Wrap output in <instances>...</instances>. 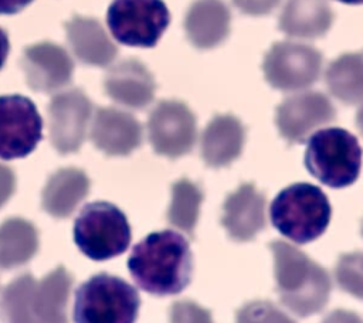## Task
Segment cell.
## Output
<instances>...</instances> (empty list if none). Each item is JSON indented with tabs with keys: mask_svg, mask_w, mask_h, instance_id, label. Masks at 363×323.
I'll return each mask as SVG.
<instances>
[{
	"mask_svg": "<svg viewBox=\"0 0 363 323\" xmlns=\"http://www.w3.org/2000/svg\"><path fill=\"white\" fill-rule=\"evenodd\" d=\"M128 268L143 290L156 296L176 295L191 280L193 254L182 234L156 231L133 246Z\"/></svg>",
	"mask_w": 363,
	"mask_h": 323,
	"instance_id": "obj_1",
	"label": "cell"
},
{
	"mask_svg": "<svg viewBox=\"0 0 363 323\" xmlns=\"http://www.w3.org/2000/svg\"><path fill=\"white\" fill-rule=\"evenodd\" d=\"M269 249L281 303L299 317L323 310L332 290L328 271L285 241L269 242Z\"/></svg>",
	"mask_w": 363,
	"mask_h": 323,
	"instance_id": "obj_2",
	"label": "cell"
},
{
	"mask_svg": "<svg viewBox=\"0 0 363 323\" xmlns=\"http://www.w3.org/2000/svg\"><path fill=\"white\" fill-rule=\"evenodd\" d=\"M332 207L326 194L309 183H295L281 190L272 200V225L295 244L319 238L330 222Z\"/></svg>",
	"mask_w": 363,
	"mask_h": 323,
	"instance_id": "obj_3",
	"label": "cell"
},
{
	"mask_svg": "<svg viewBox=\"0 0 363 323\" xmlns=\"http://www.w3.org/2000/svg\"><path fill=\"white\" fill-rule=\"evenodd\" d=\"M305 167L315 178L332 188L347 187L360 174L362 147L346 129H320L308 140Z\"/></svg>",
	"mask_w": 363,
	"mask_h": 323,
	"instance_id": "obj_4",
	"label": "cell"
},
{
	"mask_svg": "<svg viewBox=\"0 0 363 323\" xmlns=\"http://www.w3.org/2000/svg\"><path fill=\"white\" fill-rule=\"evenodd\" d=\"M140 299L138 290L122 278L98 273L75 292V323H135Z\"/></svg>",
	"mask_w": 363,
	"mask_h": 323,
	"instance_id": "obj_5",
	"label": "cell"
},
{
	"mask_svg": "<svg viewBox=\"0 0 363 323\" xmlns=\"http://www.w3.org/2000/svg\"><path fill=\"white\" fill-rule=\"evenodd\" d=\"M74 241L88 258L106 261L128 249L130 225L116 205L106 201L89 203L75 218Z\"/></svg>",
	"mask_w": 363,
	"mask_h": 323,
	"instance_id": "obj_6",
	"label": "cell"
},
{
	"mask_svg": "<svg viewBox=\"0 0 363 323\" xmlns=\"http://www.w3.org/2000/svg\"><path fill=\"white\" fill-rule=\"evenodd\" d=\"M106 21L121 44L147 48L160 40L170 14L163 0H113Z\"/></svg>",
	"mask_w": 363,
	"mask_h": 323,
	"instance_id": "obj_7",
	"label": "cell"
},
{
	"mask_svg": "<svg viewBox=\"0 0 363 323\" xmlns=\"http://www.w3.org/2000/svg\"><path fill=\"white\" fill-rule=\"evenodd\" d=\"M322 54L299 42H277L265 54L262 71L268 84L279 91L311 86L320 74Z\"/></svg>",
	"mask_w": 363,
	"mask_h": 323,
	"instance_id": "obj_8",
	"label": "cell"
},
{
	"mask_svg": "<svg viewBox=\"0 0 363 323\" xmlns=\"http://www.w3.org/2000/svg\"><path fill=\"white\" fill-rule=\"evenodd\" d=\"M43 136V120L35 105L23 95L0 96V159L30 154Z\"/></svg>",
	"mask_w": 363,
	"mask_h": 323,
	"instance_id": "obj_9",
	"label": "cell"
},
{
	"mask_svg": "<svg viewBox=\"0 0 363 323\" xmlns=\"http://www.w3.org/2000/svg\"><path fill=\"white\" fill-rule=\"evenodd\" d=\"M147 133L156 153L176 159L189 153L196 143V118L183 102L162 101L149 115Z\"/></svg>",
	"mask_w": 363,
	"mask_h": 323,
	"instance_id": "obj_10",
	"label": "cell"
},
{
	"mask_svg": "<svg viewBox=\"0 0 363 323\" xmlns=\"http://www.w3.org/2000/svg\"><path fill=\"white\" fill-rule=\"evenodd\" d=\"M91 115L92 103L78 88L62 91L51 99L48 105L50 139L58 153L67 154L79 150Z\"/></svg>",
	"mask_w": 363,
	"mask_h": 323,
	"instance_id": "obj_11",
	"label": "cell"
},
{
	"mask_svg": "<svg viewBox=\"0 0 363 323\" xmlns=\"http://www.w3.org/2000/svg\"><path fill=\"white\" fill-rule=\"evenodd\" d=\"M336 109L320 92L289 96L277 108L275 123L279 135L289 143H303L318 128L335 120Z\"/></svg>",
	"mask_w": 363,
	"mask_h": 323,
	"instance_id": "obj_12",
	"label": "cell"
},
{
	"mask_svg": "<svg viewBox=\"0 0 363 323\" xmlns=\"http://www.w3.org/2000/svg\"><path fill=\"white\" fill-rule=\"evenodd\" d=\"M21 68L31 89L54 92L71 82L74 62L62 47L54 42H38L24 48Z\"/></svg>",
	"mask_w": 363,
	"mask_h": 323,
	"instance_id": "obj_13",
	"label": "cell"
},
{
	"mask_svg": "<svg viewBox=\"0 0 363 323\" xmlns=\"http://www.w3.org/2000/svg\"><path fill=\"white\" fill-rule=\"evenodd\" d=\"M265 196L252 183H242L223 204L221 224L230 238L247 242L265 227Z\"/></svg>",
	"mask_w": 363,
	"mask_h": 323,
	"instance_id": "obj_14",
	"label": "cell"
},
{
	"mask_svg": "<svg viewBox=\"0 0 363 323\" xmlns=\"http://www.w3.org/2000/svg\"><path fill=\"white\" fill-rule=\"evenodd\" d=\"M94 144L109 156H126L139 147L142 126L138 119L115 108H99L91 125Z\"/></svg>",
	"mask_w": 363,
	"mask_h": 323,
	"instance_id": "obj_15",
	"label": "cell"
},
{
	"mask_svg": "<svg viewBox=\"0 0 363 323\" xmlns=\"http://www.w3.org/2000/svg\"><path fill=\"white\" fill-rule=\"evenodd\" d=\"M104 88L115 102L140 109L152 102L156 85L143 64L136 60H125L106 72Z\"/></svg>",
	"mask_w": 363,
	"mask_h": 323,
	"instance_id": "obj_16",
	"label": "cell"
},
{
	"mask_svg": "<svg viewBox=\"0 0 363 323\" xmlns=\"http://www.w3.org/2000/svg\"><path fill=\"white\" fill-rule=\"evenodd\" d=\"M231 14L221 0H196L187 10L184 28L190 42L197 48H213L230 33Z\"/></svg>",
	"mask_w": 363,
	"mask_h": 323,
	"instance_id": "obj_17",
	"label": "cell"
},
{
	"mask_svg": "<svg viewBox=\"0 0 363 323\" xmlns=\"http://www.w3.org/2000/svg\"><path fill=\"white\" fill-rule=\"evenodd\" d=\"M245 129L233 115H217L206 126L201 136V156L210 167H224L242 152Z\"/></svg>",
	"mask_w": 363,
	"mask_h": 323,
	"instance_id": "obj_18",
	"label": "cell"
},
{
	"mask_svg": "<svg viewBox=\"0 0 363 323\" xmlns=\"http://www.w3.org/2000/svg\"><path fill=\"white\" fill-rule=\"evenodd\" d=\"M65 31L74 54L84 64L106 67L115 60L116 45L98 20L74 16L65 23Z\"/></svg>",
	"mask_w": 363,
	"mask_h": 323,
	"instance_id": "obj_19",
	"label": "cell"
},
{
	"mask_svg": "<svg viewBox=\"0 0 363 323\" xmlns=\"http://www.w3.org/2000/svg\"><path fill=\"white\" fill-rule=\"evenodd\" d=\"M89 187V178L82 170L60 169L47 180L41 194V205L50 215L67 218L88 196Z\"/></svg>",
	"mask_w": 363,
	"mask_h": 323,
	"instance_id": "obj_20",
	"label": "cell"
},
{
	"mask_svg": "<svg viewBox=\"0 0 363 323\" xmlns=\"http://www.w3.org/2000/svg\"><path fill=\"white\" fill-rule=\"evenodd\" d=\"M333 18L328 0H286L278 24L289 37L319 38L332 27Z\"/></svg>",
	"mask_w": 363,
	"mask_h": 323,
	"instance_id": "obj_21",
	"label": "cell"
},
{
	"mask_svg": "<svg viewBox=\"0 0 363 323\" xmlns=\"http://www.w3.org/2000/svg\"><path fill=\"white\" fill-rule=\"evenodd\" d=\"M72 276L58 266L35 285L33 298V314L35 323H68L67 305L71 292Z\"/></svg>",
	"mask_w": 363,
	"mask_h": 323,
	"instance_id": "obj_22",
	"label": "cell"
},
{
	"mask_svg": "<svg viewBox=\"0 0 363 323\" xmlns=\"http://www.w3.org/2000/svg\"><path fill=\"white\" fill-rule=\"evenodd\" d=\"M38 251V232L24 218H9L0 224V269L27 264Z\"/></svg>",
	"mask_w": 363,
	"mask_h": 323,
	"instance_id": "obj_23",
	"label": "cell"
},
{
	"mask_svg": "<svg viewBox=\"0 0 363 323\" xmlns=\"http://www.w3.org/2000/svg\"><path fill=\"white\" fill-rule=\"evenodd\" d=\"M330 94L345 105L363 101V55L347 52L333 60L325 74Z\"/></svg>",
	"mask_w": 363,
	"mask_h": 323,
	"instance_id": "obj_24",
	"label": "cell"
},
{
	"mask_svg": "<svg viewBox=\"0 0 363 323\" xmlns=\"http://www.w3.org/2000/svg\"><path fill=\"white\" fill-rule=\"evenodd\" d=\"M203 203V190L189 178H180L172 186V201L167 211L169 222L193 235L200 207Z\"/></svg>",
	"mask_w": 363,
	"mask_h": 323,
	"instance_id": "obj_25",
	"label": "cell"
},
{
	"mask_svg": "<svg viewBox=\"0 0 363 323\" xmlns=\"http://www.w3.org/2000/svg\"><path fill=\"white\" fill-rule=\"evenodd\" d=\"M37 280L31 273L13 279L1 293V317L4 323H35L33 298Z\"/></svg>",
	"mask_w": 363,
	"mask_h": 323,
	"instance_id": "obj_26",
	"label": "cell"
},
{
	"mask_svg": "<svg viewBox=\"0 0 363 323\" xmlns=\"http://www.w3.org/2000/svg\"><path fill=\"white\" fill-rule=\"evenodd\" d=\"M335 279L343 292L363 300V252L339 256L335 265Z\"/></svg>",
	"mask_w": 363,
	"mask_h": 323,
	"instance_id": "obj_27",
	"label": "cell"
},
{
	"mask_svg": "<svg viewBox=\"0 0 363 323\" xmlns=\"http://www.w3.org/2000/svg\"><path fill=\"white\" fill-rule=\"evenodd\" d=\"M235 323H295L286 313L268 300H252L241 306Z\"/></svg>",
	"mask_w": 363,
	"mask_h": 323,
	"instance_id": "obj_28",
	"label": "cell"
},
{
	"mask_svg": "<svg viewBox=\"0 0 363 323\" xmlns=\"http://www.w3.org/2000/svg\"><path fill=\"white\" fill-rule=\"evenodd\" d=\"M170 323H213L207 309L191 300L174 302L170 307Z\"/></svg>",
	"mask_w": 363,
	"mask_h": 323,
	"instance_id": "obj_29",
	"label": "cell"
},
{
	"mask_svg": "<svg viewBox=\"0 0 363 323\" xmlns=\"http://www.w3.org/2000/svg\"><path fill=\"white\" fill-rule=\"evenodd\" d=\"M235 7L250 16H265L271 13L281 0H233Z\"/></svg>",
	"mask_w": 363,
	"mask_h": 323,
	"instance_id": "obj_30",
	"label": "cell"
},
{
	"mask_svg": "<svg viewBox=\"0 0 363 323\" xmlns=\"http://www.w3.org/2000/svg\"><path fill=\"white\" fill-rule=\"evenodd\" d=\"M16 190V176L9 166L0 163V208L9 201Z\"/></svg>",
	"mask_w": 363,
	"mask_h": 323,
	"instance_id": "obj_31",
	"label": "cell"
},
{
	"mask_svg": "<svg viewBox=\"0 0 363 323\" xmlns=\"http://www.w3.org/2000/svg\"><path fill=\"white\" fill-rule=\"evenodd\" d=\"M322 323H363L360 316L356 314L354 312L350 310H343V309H336L330 312Z\"/></svg>",
	"mask_w": 363,
	"mask_h": 323,
	"instance_id": "obj_32",
	"label": "cell"
},
{
	"mask_svg": "<svg viewBox=\"0 0 363 323\" xmlns=\"http://www.w3.org/2000/svg\"><path fill=\"white\" fill-rule=\"evenodd\" d=\"M33 0H0V14H16Z\"/></svg>",
	"mask_w": 363,
	"mask_h": 323,
	"instance_id": "obj_33",
	"label": "cell"
},
{
	"mask_svg": "<svg viewBox=\"0 0 363 323\" xmlns=\"http://www.w3.org/2000/svg\"><path fill=\"white\" fill-rule=\"evenodd\" d=\"M9 50H10V44H9V37L6 34V31L3 28H0V69L3 68L7 55H9Z\"/></svg>",
	"mask_w": 363,
	"mask_h": 323,
	"instance_id": "obj_34",
	"label": "cell"
},
{
	"mask_svg": "<svg viewBox=\"0 0 363 323\" xmlns=\"http://www.w3.org/2000/svg\"><path fill=\"white\" fill-rule=\"evenodd\" d=\"M356 125H357V129L360 132V135L363 136V105L359 108L357 110V115H356Z\"/></svg>",
	"mask_w": 363,
	"mask_h": 323,
	"instance_id": "obj_35",
	"label": "cell"
},
{
	"mask_svg": "<svg viewBox=\"0 0 363 323\" xmlns=\"http://www.w3.org/2000/svg\"><path fill=\"white\" fill-rule=\"evenodd\" d=\"M345 4H363V0H337Z\"/></svg>",
	"mask_w": 363,
	"mask_h": 323,
	"instance_id": "obj_36",
	"label": "cell"
},
{
	"mask_svg": "<svg viewBox=\"0 0 363 323\" xmlns=\"http://www.w3.org/2000/svg\"><path fill=\"white\" fill-rule=\"evenodd\" d=\"M360 234H362V237H363V220H362V225H360Z\"/></svg>",
	"mask_w": 363,
	"mask_h": 323,
	"instance_id": "obj_37",
	"label": "cell"
}]
</instances>
